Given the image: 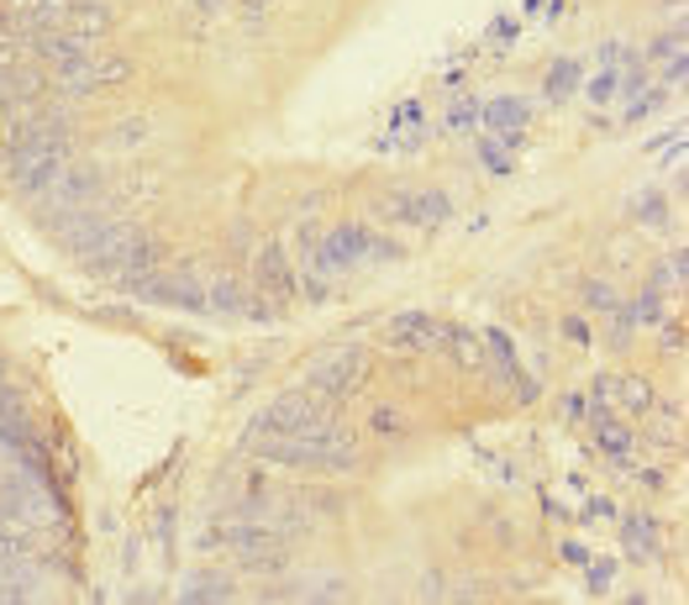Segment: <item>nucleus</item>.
Here are the masks:
<instances>
[{
    "label": "nucleus",
    "instance_id": "obj_10",
    "mask_svg": "<svg viewBox=\"0 0 689 605\" xmlns=\"http://www.w3.org/2000/svg\"><path fill=\"white\" fill-rule=\"evenodd\" d=\"M389 343L432 347V343H437V322H432V316H395V322H389Z\"/></svg>",
    "mask_w": 689,
    "mask_h": 605
},
{
    "label": "nucleus",
    "instance_id": "obj_11",
    "mask_svg": "<svg viewBox=\"0 0 689 605\" xmlns=\"http://www.w3.org/2000/svg\"><path fill=\"white\" fill-rule=\"evenodd\" d=\"M595 437H600L616 458L627 453V426H616V416H595Z\"/></svg>",
    "mask_w": 689,
    "mask_h": 605
},
{
    "label": "nucleus",
    "instance_id": "obj_4",
    "mask_svg": "<svg viewBox=\"0 0 689 605\" xmlns=\"http://www.w3.org/2000/svg\"><path fill=\"white\" fill-rule=\"evenodd\" d=\"M126 74H132V63H126L122 53H105L101 42H90L84 59L59 69V84H63V95H101L105 84H122Z\"/></svg>",
    "mask_w": 689,
    "mask_h": 605
},
{
    "label": "nucleus",
    "instance_id": "obj_14",
    "mask_svg": "<svg viewBox=\"0 0 689 605\" xmlns=\"http://www.w3.org/2000/svg\"><path fill=\"white\" fill-rule=\"evenodd\" d=\"M0 390H6V363H0Z\"/></svg>",
    "mask_w": 689,
    "mask_h": 605
},
{
    "label": "nucleus",
    "instance_id": "obj_9",
    "mask_svg": "<svg viewBox=\"0 0 689 605\" xmlns=\"http://www.w3.org/2000/svg\"><path fill=\"white\" fill-rule=\"evenodd\" d=\"M295 280H290V263H284L280 248H264L259 253V295H290Z\"/></svg>",
    "mask_w": 689,
    "mask_h": 605
},
{
    "label": "nucleus",
    "instance_id": "obj_13",
    "mask_svg": "<svg viewBox=\"0 0 689 605\" xmlns=\"http://www.w3.org/2000/svg\"><path fill=\"white\" fill-rule=\"evenodd\" d=\"M374 432H401V416H395V411H379V416H374Z\"/></svg>",
    "mask_w": 689,
    "mask_h": 605
},
{
    "label": "nucleus",
    "instance_id": "obj_6",
    "mask_svg": "<svg viewBox=\"0 0 689 605\" xmlns=\"http://www.w3.org/2000/svg\"><path fill=\"white\" fill-rule=\"evenodd\" d=\"M364 253H385V259H389L395 248H389V242H379V238H368L358 222H347V226H337V232L322 242L316 269H322V274H337V269H347V263H358Z\"/></svg>",
    "mask_w": 689,
    "mask_h": 605
},
{
    "label": "nucleus",
    "instance_id": "obj_2",
    "mask_svg": "<svg viewBox=\"0 0 689 605\" xmlns=\"http://www.w3.org/2000/svg\"><path fill=\"white\" fill-rule=\"evenodd\" d=\"M332 422V405L316 395V390H301V395H280L274 405H264L253 426H247V443L259 437H301V432H326Z\"/></svg>",
    "mask_w": 689,
    "mask_h": 605
},
{
    "label": "nucleus",
    "instance_id": "obj_5",
    "mask_svg": "<svg viewBox=\"0 0 689 605\" xmlns=\"http://www.w3.org/2000/svg\"><path fill=\"white\" fill-rule=\"evenodd\" d=\"M364 380H368L364 347H343V353H332V359H322L311 369V390H316L322 401H343V395H353Z\"/></svg>",
    "mask_w": 689,
    "mask_h": 605
},
{
    "label": "nucleus",
    "instance_id": "obj_12",
    "mask_svg": "<svg viewBox=\"0 0 689 605\" xmlns=\"http://www.w3.org/2000/svg\"><path fill=\"white\" fill-rule=\"evenodd\" d=\"M521 117H527V105H516V101H510V105H495V111H489V121H500V127H506V121H521Z\"/></svg>",
    "mask_w": 689,
    "mask_h": 605
},
{
    "label": "nucleus",
    "instance_id": "obj_1",
    "mask_svg": "<svg viewBox=\"0 0 689 605\" xmlns=\"http://www.w3.org/2000/svg\"><path fill=\"white\" fill-rule=\"evenodd\" d=\"M259 458H274L284 468H322V474H353L358 468V447L347 443L337 426L326 432H301V437H259Z\"/></svg>",
    "mask_w": 689,
    "mask_h": 605
},
{
    "label": "nucleus",
    "instance_id": "obj_3",
    "mask_svg": "<svg viewBox=\"0 0 689 605\" xmlns=\"http://www.w3.org/2000/svg\"><path fill=\"white\" fill-rule=\"evenodd\" d=\"M205 543H222L232 547L243 564L253 568H284L290 564V547H284V537L274 532V526L264 522H222V526H211V537Z\"/></svg>",
    "mask_w": 689,
    "mask_h": 605
},
{
    "label": "nucleus",
    "instance_id": "obj_8",
    "mask_svg": "<svg viewBox=\"0 0 689 605\" xmlns=\"http://www.w3.org/2000/svg\"><path fill=\"white\" fill-rule=\"evenodd\" d=\"M379 211L401 216V222L426 226V222H443V216H447V201L437 195V190H389Z\"/></svg>",
    "mask_w": 689,
    "mask_h": 605
},
{
    "label": "nucleus",
    "instance_id": "obj_7",
    "mask_svg": "<svg viewBox=\"0 0 689 605\" xmlns=\"http://www.w3.org/2000/svg\"><path fill=\"white\" fill-rule=\"evenodd\" d=\"M95 190H101V174H95V169H69V163H63L59 180L42 190V216H48V211H69V205H90Z\"/></svg>",
    "mask_w": 689,
    "mask_h": 605
},
{
    "label": "nucleus",
    "instance_id": "obj_15",
    "mask_svg": "<svg viewBox=\"0 0 689 605\" xmlns=\"http://www.w3.org/2000/svg\"><path fill=\"white\" fill-rule=\"evenodd\" d=\"M0 27H6V17H0Z\"/></svg>",
    "mask_w": 689,
    "mask_h": 605
}]
</instances>
